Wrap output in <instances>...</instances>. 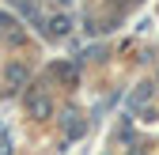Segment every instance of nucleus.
Segmentation results:
<instances>
[{"mask_svg": "<svg viewBox=\"0 0 159 155\" xmlns=\"http://www.w3.org/2000/svg\"><path fill=\"white\" fill-rule=\"evenodd\" d=\"M68 27H72V23H68V15H65V19H53V34H65Z\"/></svg>", "mask_w": 159, "mask_h": 155, "instance_id": "2", "label": "nucleus"}, {"mask_svg": "<svg viewBox=\"0 0 159 155\" xmlns=\"http://www.w3.org/2000/svg\"><path fill=\"white\" fill-rule=\"evenodd\" d=\"M148 95H152V87H148V83H144V87H136V91H133V106H140Z\"/></svg>", "mask_w": 159, "mask_h": 155, "instance_id": "1", "label": "nucleus"}, {"mask_svg": "<svg viewBox=\"0 0 159 155\" xmlns=\"http://www.w3.org/2000/svg\"><path fill=\"white\" fill-rule=\"evenodd\" d=\"M30 110H34V113H42V117H46V113H49V102H46V99H38V102H30Z\"/></svg>", "mask_w": 159, "mask_h": 155, "instance_id": "3", "label": "nucleus"}]
</instances>
